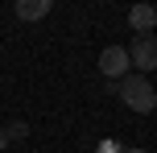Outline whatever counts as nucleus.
Listing matches in <instances>:
<instances>
[{"instance_id": "nucleus-7", "label": "nucleus", "mask_w": 157, "mask_h": 153, "mask_svg": "<svg viewBox=\"0 0 157 153\" xmlns=\"http://www.w3.org/2000/svg\"><path fill=\"white\" fill-rule=\"evenodd\" d=\"M8 149V137H4V128H0V153H4Z\"/></svg>"}, {"instance_id": "nucleus-2", "label": "nucleus", "mask_w": 157, "mask_h": 153, "mask_svg": "<svg viewBox=\"0 0 157 153\" xmlns=\"http://www.w3.org/2000/svg\"><path fill=\"white\" fill-rule=\"evenodd\" d=\"M124 50H128V66H136L141 75H149L157 66V41H153V33H141V37H136L132 46H124Z\"/></svg>"}, {"instance_id": "nucleus-5", "label": "nucleus", "mask_w": 157, "mask_h": 153, "mask_svg": "<svg viewBox=\"0 0 157 153\" xmlns=\"http://www.w3.org/2000/svg\"><path fill=\"white\" fill-rule=\"evenodd\" d=\"M54 8V0H17V17L21 21H41Z\"/></svg>"}, {"instance_id": "nucleus-6", "label": "nucleus", "mask_w": 157, "mask_h": 153, "mask_svg": "<svg viewBox=\"0 0 157 153\" xmlns=\"http://www.w3.org/2000/svg\"><path fill=\"white\" fill-rule=\"evenodd\" d=\"M25 132H29V128H25V124H8V128H4V137L13 141V137H25Z\"/></svg>"}, {"instance_id": "nucleus-4", "label": "nucleus", "mask_w": 157, "mask_h": 153, "mask_svg": "<svg viewBox=\"0 0 157 153\" xmlns=\"http://www.w3.org/2000/svg\"><path fill=\"white\" fill-rule=\"evenodd\" d=\"M153 25H157V8L153 4H132L128 8V29H136V33H153Z\"/></svg>"}, {"instance_id": "nucleus-3", "label": "nucleus", "mask_w": 157, "mask_h": 153, "mask_svg": "<svg viewBox=\"0 0 157 153\" xmlns=\"http://www.w3.org/2000/svg\"><path fill=\"white\" fill-rule=\"evenodd\" d=\"M99 75H103V79H124V75H132L128 50L124 46H103L99 50Z\"/></svg>"}, {"instance_id": "nucleus-8", "label": "nucleus", "mask_w": 157, "mask_h": 153, "mask_svg": "<svg viewBox=\"0 0 157 153\" xmlns=\"http://www.w3.org/2000/svg\"><path fill=\"white\" fill-rule=\"evenodd\" d=\"M128 153H145V149H128Z\"/></svg>"}, {"instance_id": "nucleus-1", "label": "nucleus", "mask_w": 157, "mask_h": 153, "mask_svg": "<svg viewBox=\"0 0 157 153\" xmlns=\"http://www.w3.org/2000/svg\"><path fill=\"white\" fill-rule=\"evenodd\" d=\"M116 91H120V99H124L136 116H149L153 108H157V91H153L149 79H132V75H124V79H116Z\"/></svg>"}]
</instances>
